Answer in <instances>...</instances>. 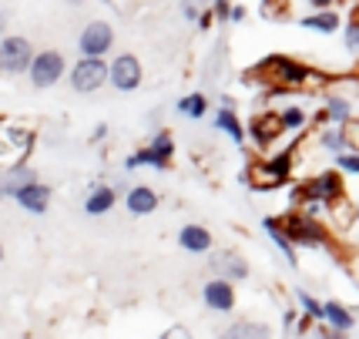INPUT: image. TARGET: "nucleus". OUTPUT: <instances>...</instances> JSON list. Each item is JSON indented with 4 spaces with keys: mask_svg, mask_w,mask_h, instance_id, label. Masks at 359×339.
Returning <instances> with one entry per match:
<instances>
[{
    "mask_svg": "<svg viewBox=\"0 0 359 339\" xmlns=\"http://www.w3.org/2000/svg\"><path fill=\"white\" fill-rule=\"evenodd\" d=\"M245 81L262 84L269 91H292V88H309V84H319V88H323V84H326L323 74H316L306 64L292 61V58H285V54H272L266 61H259L249 71Z\"/></svg>",
    "mask_w": 359,
    "mask_h": 339,
    "instance_id": "nucleus-1",
    "label": "nucleus"
},
{
    "mask_svg": "<svg viewBox=\"0 0 359 339\" xmlns=\"http://www.w3.org/2000/svg\"><path fill=\"white\" fill-rule=\"evenodd\" d=\"M323 323H329V329L332 333H349L353 326H356V319H353V312L343 306V303H323Z\"/></svg>",
    "mask_w": 359,
    "mask_h": 339,
    "instance_id": "nucleus-15",
    "label": "nucleus"
},
{
    "mask_svg": "<svg viewBox=\"0 0 359 339\" xmlns=\"http://www.w3.org/2000/svg\"><path fill=\"white\" fill-rule=\"evenodd\" d=\"M104 135H108V124H97V128H94V135H91V141H104Z\"/></svg>",
    "mask_w": 359,
    "mask_h": 339,
    "instance_id": "nucleus-36",
    "label": "nucleus"
},
{
    "mask_svg": "<svg viewBox=\"0 0 359 339\" xmlns=\"http://www.w3.org/2000/svg\"><path fill=\"white\" fill-rule=\"evenodd\" d=\"M276 229L296 246H309V248H319L329 242V232L319 225V218H309L302 212H285V215L276 218Z\"/></svg>",
    "mask_w": 359,
    "mask_h": 339,
    "instance_id": "nucleus-3",
    "label": "nucleus"
},
{
    "mask_svg": "<svg viewBox=\"0 0 359 339\" xmlns=\"http://www.w3.org/2000/svg\"><path fill=\"white\" fill-rule=\"evenodd\" d=\"M336 165L343 171H353V175H359V154H336Z\"/></svg>",
    "mask_w": 359,
    "mask_h": 339,
    "instance_id": "nucleus-32",
    "label": "nucleus"
},
{
    "mask_svg": "<svg viewBox=\"0 0 359 339\" xmlns=\"http://www.w3.org/2000/svg\"><path fill=\"white\" fill-rule=\"evenodd\" d=\"M0 259H4V246H0Z\"/></svg>",
    "mask_w": 359,
    "mask_h": 339,
    "instance_id": "nucleus-40",
    "label": "nucleus"
},
{
    "mask_svg": "<svg viewBox=\"0 0 359 339\" xmlns=\"http://www.w3.org/2000/svg\"><path fill=\"white\" fill-rule=\"evenodd\" d=\"M309 4H313L316 11H329V7H332V4H336V0H309Z\"/></svg>",
    "mask_w": 359,
    "mask_h": 339,
    "instance_id": "nucleus-37",
    "label": "nucleus"
},
{
    "mask_svg": "<svg viewBox=\"0 0 359 339\" xmlns=\"http://www.w3.org/2000/svg\"><path fill=\"white\" fill-rule=\"evenodd\" d=\"M245 14H249V11L235 4V7H232V14H229V20H232V24H238V20H245Z\"/></svg>",
    "mask_w": 359,
    "mask_h": 339,
    "instance_id": "nucleus-35",
    "label": "nucleus"
},
{
    "mask_svg": "<svg viewBox=\"0 0 359 339\" xmlns=\"http://www.w3.org/2000/svg\"><path fill=\"white\" fill-rule=\"evenodd\" d=\"M329 215L336 222V229H349V222L356 218V205L346 201V195H339L336 201H329Z\"/></svg>",
    "mask_w": 359,
    "mask_h": 339,
    "instance_id": "nucleus-22",
    "label": "nucleus"
},
{
    "mask_svg": "<svg viewBox=\"0 0 359 339\" xmlns=\"http://www.w3.org/2000/svg\"><path fill=\"white\" fill-rule=\"evenodd\" d=\"M125 205H128V212H131V215H148V212H155L158 195L148 185H135L131 192H128Z\"/></svg>",
    "mask_w": 359,
    "mask_h": 339,
    "instance_id": "nucleus-18",
    "label": "nucleus"
},
{
    "mask_svg": "<svg viewBox=\"0 0 359 339\" xmlns=\"http://www.w3.org/2000/svg\"><path fill=\"white\" fill-rule=\"evenodd\" d=\"M108 84V64L101 58H81L71 71V88L81 94H94L97 88Z\"/></svg>",
    "mask_w": 359,
    "mask_h": 339,
    "instance_id": "nucleus-6",
    "label": "nucleus"
},
{
    "mask_svg": "<svg viewBox=\"0 0 359 339\" xmlns=\"http://www.w3.org/2000/svg\"><path fill=\"white\" fill-rule=\"evenodd\" d=\"M178 246L185 248V252L202 255V252L212 248V232L205 229V225H185V229L178 232Z\"/></svg>",
    "mask_w": 359,
    "mask_h": 339,
    "instance_id": "nucleus-14",
    "label": "nucleus"
},
{
    "mask_svg": "<svg viewBox=\"0 0 359 339\" xmlns=\"http://www.w3.org/2000/svg\"><path fill=\"white\" fill-rule=\"evenodd\" d=\"M306 31H319V34H336L339 31V14H332V11H319V14H309L299 20Z\"/></svg>",
    "mask_w": 359,
    "mask_h": 339,
    "instance_id": "nucleus-21",
    "label": "nucleus"
},
{
    "mask_svg": "<svg viewBox=\"0 0 359 339\" xmlns=\"http://www.w3.org/2000/svg\"><path fill=\"white\" fill-rule=\"evenodd\" d=\"M141 77H144V71H141V61L135 54H121V58H114L108 67V81L118 91H135L141 84Z\"/></svg>",
    "mask_w": 359,
    "mask_h": 339,
    "instance_id": "nucleus-9",
    "label": "nucleus"
},
{
    "mask_svg": "<svg viewBox=\"0 0 359 339\" xmlns=\"http://www.w3.org/2000/svg\"><path fill=\"white\" fill-rule=\"evenodd\" d=\"M323 145H326L329 152H339L343 154V135H339V128H326V131H323Z\"/></svg>",
    "mask_w": 359,
    "mask_h": 339,
    "instance_id": "nucleus-30",
    "label": "nucleus"
},
{
    "mask_svg": "<svg viewBox=\"0 0 359 339\" xmlns=\"http://www.w3.org/2000/svg\"><path fill=\"white\" fill-rule=\"evenodd\" d=\"M296 299H299V306H302V312H306V319H323V303H316L306 289H296Z\"/></svg>",
    "mask_w": 359,
    "mask_h": 339,
    "instance_id": "nucleus-27",
    "label": "nucleus"
},
{
    "mask_svg": "<svg viewBox=\"0 0 359 339\" xmlns=\"http://www.w3.org/2000/svg\"><path fill=\"white\" fill-rule=\"evenodd\" d=\"M178 111H182L185 118H191V121H202L205 111H208V101H205V94H188V98L178 101Z\"/></svg>",
    "mask_w": 359,
    "mask_h": 339,
    "instance_id": "nucleus-24",
    "label": "nucleus"
},
{
    "mask_svg": "<svg viewBox=\"0 0 359 339\" xmlns=\"http://www.w3.org/2000/svg\"><path fill=\"white\" fill-rule=\"evenodd\" d=\"M215 14H219V20H229V14H232L229 0H215Z\"/></svg>",
    "mask_w": 359,
    "mask_h": 339,
    "instance_id": "nucleus-34",
    "label": "nucleus"
},
{
    "mask_svg": "<svg viewBox=\"0 0 359 339\" xmlns=\"http://www.w3.org/2000/svg\"><path fill=\"white\" fill-rule=\"evenodd\" d=\"M349 114H353V105H349V98H343V94H329L326 98V118L336 124L349 121Z\"/></svg>",
    "mask_w": 359,
    "mask_h": 339,
    "instance_id": "nucleus-23",
    "label": "nucleus"
},
{
    "mask_svg": "<svg viewBox=\"0 0 359 339\" xmlns=\"http://www.w3.org/2000/svg\"><path fill=\"white\" fill-rule=\"evenodd\" d=\"M71 4H84V0H71Z\"/></svg>",
    "mask_w": 359,
    "mask_h": 339,
    "instance_id": "nucleus-39",
    "label": "nucleus"
},
{
    "mask_svg": "<svg viewBox=\"0 0 359 339\" xmlns=\"http://www.w3.org/2000/svg\"><path fill=\"white\" fill-rule=\"evenodd\" d=\"M346 47L359 54V20H349V27H346Z\"/></svg>",
    "mask_w": 359,
    "mask_h": 339,
    "instance_id": "nucleus-31",
    "label": "nucleus"
},
{
    "mask_svg": "<svg viewBox=\"0 0 359 339\" xmlns=\"http://www.w3.org/2000/svg\"><path fill=\"white\" fill-rule=\"evenodd\" d=\"M339 195H343V175L339 171H323V175H316V178H309V182H302L296 188V201L313 199V201L329 205V201H336Z\"/></svg>",
    "mask_w": 359,
    "mask_h": 339,
    "instance_id": "nucleus-5",
    "label": "nucleus"
},
{
    "mask_svg": "<svg viewBox=\"0 0 359 339\" xmlns=\"http://www.w3.org/2000/svg\"><path fill=\"white\" fill-rule=\"evenodd\" d=\"M323 339H343L339 333H332V329H323Z\"/></svg>",
    "mask_w": 359,
    "mask_h": 339,
    "instance_id": "nucleus-38",
    "label": "nucleus"
},
{
    "mask_svg": "<svg viewBox=\"0 0 359 339\" xmlns=\"http://www.w3.org/2000/svg\"><path fill=\"white\" fill-rule=\"evenodd\" d=\"M161 339H191V333H188V326H168L165 333H161Z\"/></svg>",
    "mask_w": 359,
    "mask_h": 339,
    "instance_id": "nucleus-33",
    "label": "nucleus"
},
{
    "mask_svg": "<svg viewBox=\"0 0 359 339\" xmlns=\"http://www.w3.org/2000/svg\"><path fill=\"white\" fill-rule=\"evenodd\" d=\"M292 158H296V148L276 154V158H255V161H249V168H245V175H242V182L252 185V188H279L282 182H289Z\"/></svg>",
    "mask_w": 359,
    "mask_h": 339,
    "instance_id": "nucleus-2",
    "label": "nucleus"
},
{
    "mask_svg": "<svg viewBox=\"0 0 359 339\" xmlns=\"http://www.w3.org/2000/svg\"><path fill=\"white\" fill-rule=\"evenodd\" d=\"M222 339H272V329L266 323H255V319H238L222 333Z\"/></svg>",
    "mask_w": 359,
    "mask_h": 339,
    "instance_id": "nucleus-16",
    "label": "nucleus"
},
{
    "mask_svg": "<svg viewBox=\"0 0 359 339\" xmlns=\"http://www.w3.org/2000/svg\"><path fill=\"white\" fill-rule=\"evenodd\" d=\"M356 218H359V205H356Z\"/></svg>",
    "mask_w": 359,
    "mask_h": 339,
    "instance_id": "nucleus-41",
    "label": "nucleus"
},
{
    "mask_svg": "<svg viewBox=\"0 0 359 339\" xmlns=\"http://www.w3.org/2000/svg\"><path fill=\"white\" fill-rule=\"evenodd\" d=\"M282 131H285V128H282L279 111H255V114H252L249 135L259 148H269L276 138H282Z\"/></svg>",
    "mask_w": 359,
    "mask_h": 339,
    "instance_id": "nucleus-10",
    "label": "nucleus"
},
{
    "mask_svg": "<svg viewBox=\"0 0 359 339\" xmlns=\"http://www.w3.org/2000/svg\"><path fill=\"white\" fill-rule=\"evenodd\" d=\"M262 225H266L269 239H272V242H276V246H279L282 252H285V262H289V265H299V259H296V248H292V242H289V239H285V235H282V232L276 229V218H266Z\"/></svg>",
    "mask_w": 359,
    "mask_h": 339,
    "instance_id": "nucleus-25",
    "label": "nucleus"
},
{
    "mask_svg": "<svg viewBox=\"0 0 359 339\" xmlns=\"http://www.w3.org/2000/svg\"><path fill=\"white\" fill-rule=\"evenodd\" d=\"M114 188H108V185H94L91 188V195L84 199V212L88 215H104V212H111L114 208Z\"/></svg>",
    "mask_w": 359,
    "mask_h": 339,
    "instance_id": "nucleus-19",
    "label": "nucleus"
},
{
    "mask_svg": "<svg viewBox=\"0 0 359 339\" xmlns=\"http://www.w3.org/2000/svg\"><path fill=\"white\" fill-rule=\"evenodd\" d=\"M215 128H219V131H225V135H229V138H232V141H238V145L245 141V131H242V121L235 118V111H232V98H225V101H222L219 114H215Z\"/></svg>",
    "mask_w": 359,
    "mask_h": 339,
    "instance_id": "nucleus-17",
    "label": "nucleus"
},
{
    "mask_svg": "<svg viewBox=\"0 0 359 339\" xmlns=\"http://www.w3.org/2000/svg\"><path fill=\"white\" fill-rule=\"evenodd\" d=\"M182 14H185L191 24H198V20L208 14V0H182Z\"/></svg>",
    "mask_w": 359,
    "mask_h": 339,
    "instance_id": "nucleus-28",
    "label": "nucleus"
},
{
    "mask_svg": "<svg viewBox=\"0 0 359 339\" xmlns=\"http://www.w3.org/2000/svg\"><path fill=\"white\" fill-rule=\"evenodd\" d=\"M11 199L20 205V208H27L31 215H44L47 212V205H50V188L44 185V182H27V185H20V188H14V195Z\"/></svg>",
    "mask_w": 359,
    "mask_h": 339,
    "instance_id": "nucleus-11",
    "label": "nucleus"
},
{
    "mask_svg": "<svg viewBox=\"0 0 359 339\" xmlns=\"http://www.w3.org/2000/svg\"><path fill=\"white\" fill-rule=\"evenodd\" d=\"M148 152L155 158V168H168V165H172V154H175L172 131H158L155 138L148 141Z\"/></svg>",
    "mask_w": 359,
    "mask_h": 339,
    "instance_id": "nucleus-20",
    "label": "nucleus"
},
{
    "mask_svg": "<svg viewBox=\"0 0 359 339\" xmlns=\"http://www.w3.org/2000/svg\"><path fill=\"white\" fill-rule=\"evenodd\" d=\"M212 272H215V279H222V282H238V279L249 276V262L238 255V252H215L212 255Z\"/></svg>",
    "mask_w": 359,
    "mask_h": 339,
    "instance_id": "nucleus-12",
    "label": "nucleus"
},
{
    "mask_svg": "<svg viewBox=\"0 0 359 339\" xmlns=\"http://www.w3.org/2000/svg\"><path fill=\"white\" fill-rule=\"evenodd\" d=\"M34 61V47L27 37H20V34H7L4 41H0V71L4 74H20V71H27Z\"/></svg>",
    "mask_w": 359,
    "mask_h": 339,
    "instance_id": "nucleus-4",
    "label": "nucleus"
},
{
    "mask_svg": "<svg viewBox=\"0 0 359 339\" xmlns=\"http://www.w3.org/2000/svg\"><path fill=\"white\" fill-rule=\"evenodd\" d=\"M202 299L212 312H232L235 309V286L232 282H222V279H212V282H205Z\"/></svg>",
    "mask_w": 359,
    "mask_h": 339,
    "instance_id": "nucleus-13",
    "label": "nucleus"
},
{
    "mask_svg": "<svg viewBox=\"0 0 359 339\" xmlns=\"http://www.w3.org/2000/svg\"><path fill=\"white\" fill-rule=\"evenodd\" d=\"M27 71H31L34 88H54L64 74V58L57 51H41V54H34V61Z\"/></svg>",
    "mask_w": 359,
    "mask_h": 339,
    "instance_id": "nucleus-8",
    "label": "nucleus"
},
{
    "mask_svg": "<svg viewBox=\"0 0 359 339\" xmlns=\"http://www.w3.org/2000/svg\"><path fill=\"white\" fill-rule=\"evenodd\" d=\"M279 118H282V128H285V131H296V128L306 124V111L302 108H285V111H279Z\"/></svg>",
    "mask_w": 359,
    "mask_h": 339,
    "instance_id": "nucleus-29",
    "label": "nucleus"
},
{
    "mask_svg": "<svg viewBox=\"0 0 359 339\" xmlns=\"http://www.w3.org/2000/svg\"><path fill=\"white\" fill-rule=\"evenodd\" d=\"M114 44V31H111L108 20H91L84 31H81V41H78V51L81 58H104Z\"/></svg>",
    "mask_w": 359,
    "mask_h": 339,
    "instance_id": "nucleus-7",
    "label": "nucleus"
},
{
    "mask_svg": "<svg viewBox=\"0 0 359 339\" xmlns=\"http://www.w3.org/2000/svg\"><path fill=\"white\" fill-rule=\"evenodd\" d=\"M339 135H343V154H359V118L339 124Z\"/></svg>",
    "mask_w": 359,
    "mask_h": 339,
    "instance_id": "nucleus-26",
    "label": "nucleus"
}]
</instances>
